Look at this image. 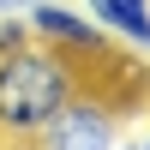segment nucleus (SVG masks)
<instances>
[{
    "instance_id": "0eeeda50",
    "label": "nucleus",
    "mask_w": 150,
    "mask_h": 150,
    "mask_svg": "<svg viewBox=\"0 0 150 150\" xmlns=\"http://www.w3.org/2000/svg\"><path fill=\"white\" fill-rule=\"evenodd\" d=\"M24 6H30V0H0V12H24Z\"/></svg>"
},
{
    "instance_id": "20e7f679",
    "label": "nucleus",
    "mask_w": 150,
    "mask_h": 150,
    "mask_svg": "<svg viewBox=\"0 0 150 150\" xmlns=\"http://www.w3.org/2000/svg\"><path fill=\"white\" fill-rule=\"evenodd\" d=\"M84 12L108 30V42L150 54V0H84Z\"/></svg>"
},
{
    "instance_id": "423d86ee",
    "label": "nucleus",
    "mask_w": 150,
    "mask_h": 150,
    "mask_svg": "<svg viewBox=\"0 0 150 150\" xmlns=\"http://www.w3.org/2000/svg\"><path fill=\"white\" fill-rule=\"evenodd\" d=\"M126 150H150V126L138 132V138H126Z\"/></svg>"
},
{
    "instance_id": "6e6552de",
    "label": "nucleus",
    "mask_w": 150,
    "mask_h": 150,
    "mask_svg": "<svg viewBox=\"0 0 150 150\" xmlns=\"http://www.w3.org/2000/svg\"><path fill=\"white\" fill-rule=\"evenodd\" d=\"M144 96H150V84H144Z\"/></svg>"
},
{
    "instance_id": "7ed1b4c3",
    "label": "nucleus",
    "mask_w": 150,
    "mask_h": 150,
    "mask_svg": "<svg viewBox=\"0 0 150 150\" xmlns=\"http://www.w3.org/2000/svg\"><path fill=\"white\" fill-rule=\"evenodd\" d=\"M24 18H30V36H36V42L60 48V54H72V60H102L108 54V30L90 18V12L66 6V0H30Z\"/></svg>"
},
{
    "instance_id": "39448f33",
    "label": "nucleus",
    "mask_w": 150,
    "mask_h": 150,
    "mask_svg": "<svg viewBox=\"0 0 150 150\" xmlns=\"http://www.w3.org/2000/svg\"><path fill=\"white\" fill-rule=\"evenodd\" d=\"M30 42V18H24V12H0V54H6V48H24Z\"/></svg>"
},
{
    "instance_id": "f257e3e1",
    "label": "nucleus",
    "mask_w": 150,
    "mask_h": 150,
    "mask_svg": "<svg viewBox=\"0 0 150 150\" xmlns=\"http://www.w3.org/2000/svg\"><path fill=\"white\" fill-rule=\"evenodd\" d=\"M78 84H84L78 66H72V54H60V48L36 42V36L24 48H6V54H0V144L24 150L60 114V102H66Z\"/></svg>"
},
{
    "instance_id": "f03ea898",
    "label": "nucleus",
    "mask_w": 150,
    "mask_h": 150,
    "mask_svg": "<svg viewBox=\"0 0 150 150\" xmlns=\"http://www.w3.org/2000/svg\"><path fill=\"white\" fill-rule=\"evenodd\" d=\"M24 150H120V102L114 96H90L78 84V90L60 102V114Z\"/></svg>"
}]
</instances>
